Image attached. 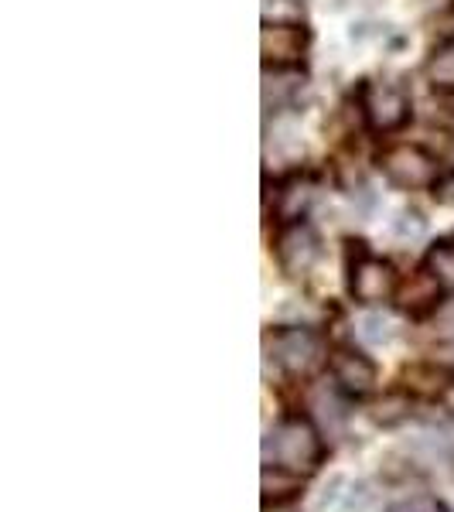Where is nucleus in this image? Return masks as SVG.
<instances>
[{
	"label": "nucleus",
	"instance_id": "21",
	"mask_svg": "<svg viewBox=\"0 0 454 512\" xmlns=\"http://www.w3.org/2000/svg\"><path fill=\"white\" fill-rule=\"evenodd\" d=\"M437 431H441L444 444H451V448H454V410H448V414H444V420L437 424Z\"/></svg>",
	"mask_w": 454,
	"mask_h": 512
},
{
	"label": "nucleus",
	"instance_id": "7",
	"mask_svg": "<svg viewBox=\"0 0 454 512\" xmlns=\"http://www.w3.org/2000/svg\"><path fill=\"white\" fill-rule=\"evenodd\" d=\"M321 256L318 233L308 222H287L277 236V263L287 277H304Z\"/></svg>",
	"mask_w": 454,
	"mask_h": 512
},
{
	"label": "nucleus",
	"instance_id": "14",
	"mask_svg": "<svg viewBox=\"0 0 454 512\" xmlns=\"http://www.w3.org/2000/svg\"><path fill=\"white\" fill-rule=\"evenodd\" d=\"M427 82L437 93H454V38L431 52V59H427Z\"/></svg>",
	"mask_w": 454,
	"mask_h": 512
},
{
	"label": "nucleus",
	"instance_id": "8",
	"mask_svg": "<svg viewBox=\"0 0 454 512\" xmlns=\"http://www.w3.org/2000/svg\"><path fill=\"white\" fill-rule=\"evenodd\" d=\"M308 52V31L301 24H263L260 55L274 69H294Z\"/></svg>",
	"mask_w": 454,
	"mask_h": 512
},
{
	"label": "nucleus",
	"instance_id": "18",
	"mask_svg": "<svg viewBox=\"0 0 454 512\" xmlns=\"http://www.w3.org/2000/svg\"><path fill=\"white\" fill-rule=\"evenodd\" d=\"M393 233H396V239H420L427 233V222L420 219L417 212H403V216L396 219Z\"/></svg>",
	"mask_w": 454,
	"mask_h": 512
},
{
	"label": "nucleus",
	"instance_id": "5",
	"mask_svg": "<svg viewBox=\"0 0 454 512\" xmlns=\"http://www.w3.org/2000/svg\"><path fill=\"white\" fill-rule=\"evenodd\" d=\"M379 168L383 175L393 181L403 192H420V188H434V181L441 178V168H437V158L431 151L417 144H393L383 151L379 158Z\"/></svg>",
	"mask_w": 454,
	"mask_h": 512
},
{
	"label": "nucleus",
	"instance_id": "4",
	"mask_svg": "<svg viewBox=\"0 0 454 512\" xmlns=\"http://www.w3.org/2000/svg\"><path fill=\"white\" fill-rule=\"evenodd\" d=\"M362 117L376 134H396L410 123V96L386 79H366L359 89Z\"/></svg>",
	"mask_w": 454,
	"mask_h": 512
},
{
	"label": "nucleus",
	"instance_id": "2",
	"mask_svg": "<svg viewBox=\"0 0 454 512\" xmlns=\"http://www.w3.org/2000/svg\"><path fill=\"white\" fill-rule=\"evenodd\" d=\"M349 291L356 297V304L376 308V304L393 301L400 291V277H396L393 263L383 256L369 253L366 246L356 243V250L349 256Z\"/></svg>",
	"mask_w": 454,
	"mask_h": 512
},
{
	"label": "nucleus",
	"instance_id": "9",
	"mask_svg": "<svg viewBox=\"0 0 454 512\" xmlns=\"http://www.w3.org/2000/svg\"><path fill=\"white\" fill-rule=\"evenodd\" d=\"M441 291L444 287L437 284V277L424 267V270H417L407 284H400V291H396V304H400V311H407L410 318H424L437 308Z\"/></svg>",
	"mask_w": 454,
	"mask_h": 512
},
{
	"label": "nucleus",
	"instance_id": "6",
	"mask_svg": "<svg viewBox=\"0 0 454 512\" xmlns=\"http://www.w3.org/2000/svg\"><path fill=\"white\" fill-rule=\"evenodd\" d=\"M328 366H332V379L342 393L349 396H366L376 390L379 369L366 352H359L356 345H335L328 355Z\"/></svg>",
	"mask_w": 454,
	"mask_h": 512
},
{
	"label": "nucleus",
	"instance_id": "17",
	"mask_svg": "<svg viewBox=\"0 0 454 512\" xmlns=\"http://www.w3.org/2000/svg\"><path fill=\"white\" fill-rule=\"evenodd\" d=\"M386 512H448V506L441 499H434V495H410V499L393 502Z\"/></svg>",
	"mask_w": 454,
	"mask_h": 512
},
{
	"label": "nucleus",
	"instance_id": "3",
	"mask_svg": "<svg viewBox=\"0 0 454 512\" xmlns=\"http://www.w3.org/2000/svg\"><path fill=\"white\" fill-rule=\"evenodd\" d=\"M263 349H267V355L274 359V366L284 369L287 376H308L311 369H318L321 359H325L321 338L304 325L274 328V332H267Z\"/></svg>",
	"mask_w": 454,
	"mask_h": 512
},
{
	"label": "nucleus",
	"instance_id": "12",
	"mask_svg": "<svg viewBox=\"0 0 454 512\" xmlns=\"http://www.w3.org/2000/svg\"><path fill=\"white\" fill-rule=\"evenodd\" d=\"M318 185L308 175H294L277 188V216L284 222H301L315 202Z\"/></svg>",
	"mask_w": 454,
	"mask_h": 512
},
{
	"label": "nucleus",
	"instance_id": "20",
	"mask_svg": "<svg viewBox=\"0 0 454 512\" xmlns=\"http://www.w3.org/2000/svg\"><path fill=\"white\" fill-rule=\"evenodd\" d=\"M434 198L441 205H454V168L444 171V175L434 181Z\"/></svg>",
	"mask_w": 454,
	"mask_h": 512
},
{
	"label": "nucleus",
	"instance_id": "19",
	"mask_svg": "<svg viewBox=\"0 0 454 512\" xmlns=\"http://www.w3.org/2000/svg\"><path fill=\"white\" fill-rule=\"evenodd\" d=\"M359 335L366 338V342H386L393 332H390V321H383V318H366L359 325Z\"/></svg>",
	"mask_w": 454,
	"mask_h": 512
},
{
	"label": "nucleus",
	"instance_id": "13",
	"mask_svg": "<svg viewBox=\"0 0 454 512\" xmlns=\"http://www.w3.org/2000/svg\"><path fill=\"white\" fill-rule=\"evenodd\" d=\"M263 502H274V506H284V502L297 499V492H301V475L287 472V468H277V465H267L263 468Z\"/></svg>",
	"mask_w": 454,
	"mask_h": 512
},
{
	"label": "nucleus",
	"instance_id": "1",
	"mask_svg": "<svg viewBox=\"0 0 454 512\" xmlns=\"http://www.w3.org/2000/svg\"><path fill=\"white\" fill-rule=\"evenodd\" d=\"M325 458V441L315 420L308 417H284L263 441V461L277 468H287L294 475H311L321 468Z\"/></svg>",
	"mask_w": 454,
	"mask_h": 512
},
{
	"label": "nucleus",
	"instance_id": "22",
	"mask_svg": "<svg viewBox=\"0 0 454 512\" xmlns=\"http://www.w3.org/2000/svg\"><path fill=\"white\" fill-rule=\"evenodd\" d=\"M448 106H451V113H454V93H448Z\"/></svg>",
	"mask_w": 454,
	"mask_h": 512
},
{
	"label": "nucleus",
	"instance_id": "16",
	"mask_svg": "<svg viewBox=\"0 0 454 512\" xmlns=\"http://www.w3.org/2000/svg\"><path fill=\"white\" fill-rule=\"evenodd\" d=\"M427 270L437 277V284L444 287V291H454V243H434L431 253H427Z\"/></svg>",
	"mask_w": 454,
	"mask_h": 512
},
{
	"label": "nucleus",
	"instance_id": "15",
	"mask_svg": "<svg viewBox=\"0 0 454 512\" xmlns=\"http://www.w3.org/2000/svg\"><path fill=\"white\" fill-rule=\"evenodd\" d=\"M410 414H414V403H410V396H403V393L383 396V400H376L373 410H369L373 424H379V427H396V424H403Z\"/></svg>",
	"mask_w": 454,
	"mask_h": 512
},
{
	"label": "nucleus",
	"instance_id": "10",
	"mask_svg": "<svg viewBox=\"0 0 454 512\" xmlns=\"http://www.w3.org/2000/svg\"><path fill=\"white\" fill-rule=\"evenodd\" d=\"M403 386H407V393L434 400V396H444L454 386V369L448 362H414V366L403 369Z\"/></svg>",
	"mask_w": 454,
	"mask_h": 512
},
{
	"label": "nucleus",
	"instance_id": "11",
	"mask_svg": "<svg viewBox=\"0 0 454 512\" xmlns=\"http://www.w3.org/2000/svg\"><path fill=\"white\" fill-rule=\"evenodd\" d=\"M349 393H342L338 386H315L308 393V407H311V417L321 424V431L328 434H342L345 420H349Z\"/></svg>",
	"mask_w": 454,
	"mask_h": 512
}]
</instances>
